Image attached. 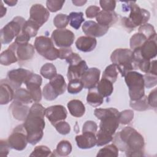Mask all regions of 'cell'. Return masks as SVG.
<instances>
[{
  "label": "cell",
  "mask_w": 157,
  "mask_h": 157,
  "mask_svg": "<svg viewBox=\"0 0 157 157\" xmlns=\"http://www.w3.org/2000/svg\"><path fill=\"white\" fill-rule=\"evenodd\" d=\"M114 144L128 156H143L145 145L143 136L134 128L127 126L117 132L113 138Z\"/></svg>",
  "instance_id": "6da1fadb"
},
{
  "label": "cell",
  "mask_w": 157,
  "mask_h": 157,
  "mask_svg": "<svg viewBox=\"0 0 157 157\" xmlns=\"http://www.w3.org/2000/svg\"><path fill=\"white\" fill-rule=\"evenodd\" d=\"M45 109L39 103H34L30 107L23 124L27 133L28 143L33 145L39 142L43 137V130L45 125Z\"/></svg>",
  "instance_id": "7a4b0ae2"
},
{
  "label": "cell",
  "mask_w": 157,
  "mask_h": 157,
  "mask_svg": "<svg viewBox=\"0 0 157 157\" xmlns=\"http://www.w3.org/2000/svg\"><path fill=\"white\" fill-rule=\"evenodd\" d=\"M94 114L101 120L99 131L113 136L119 126V111L112 107L96 109Z\"/></svg>",
  "instance_id": "3957f363"
},
{
  "label": "cell",
  "mask_w": 157,
  "mask_h": 157,
  "mask_svg": "<svg viewBox=\"0 0 157 157\" xmlns=\"http://www.w3.org/2000/svg\"><path fill=\"white\" fill-rule=\"evenodd\" d=\"M110 59L123 77L134 69L132 61V51L129 49L117 48L115 50L110 56Z\"/></svg>",
  "instance_id": "277c9868"
},
{
  "label": "cell",
  "mask_w": 157,
  "mask_h": 157,
  "mask_svg": "<svg viewBox=\"0 0 157 157\" xmlns=\"http://www.w3.org/2000/svg\"><path fill=\"white\" fill-rule=\"evenodd\" d=\"M124 80L129 89L131 101H137L145 96L144 76L136 71H130L124 76Z\"/></svg>",
  "instance_id": "5b68a950"
},
{
  "label": "cell",
  "mask_w": 157,
  "mask_h": 157,
  "mask_svg": "<svg viewBox=\"0 0 157 157\" xmlns=\"http://www.w3.org/2000/svg\"><path fill=\"white\" fill-rule=\"evenodd\" d=\"M129 8L131 10L129 17H124L123 21L124 25L129 29H133L138 26L145 24L150 18V12L138 6L136 2H128Z\"/></svg>",
  "instance_id": "8992f818"
},
{
  "label": "cell",
  "mask_w": 157,
  "mask_h": 157,
  "mask_svg": "<svg viewBox=\"0 0 157 157\" xmlns=\"http://www.w3.org/2000/svg\"><path fill=\"white\" fill-rule=\"evenodd\" d=\"M66 86L63 76L57 74L44 86L42 91L43 96L47 101H53L65 92Z\"/></svg>",
  "instance_id": "52a82bcc"
},
{
  "label": "cell",
  "mask_w": 157,
  "mask_h": 157,
  "mask_svg": "<svg viewBox=\"0 0 157 157\" xmlns=\"http://www.w3.org/2000/svg\"><path fill=\"white\" fill-rule=\"evenodd\" d=\"M25 19L21 17H15L13 20L6 25L1 29V42L2 44H9L14 39L17 37L21 32V29L24 23Z\"/></svg>",
  "instance_id": "ba28073f"
},
{
  "label": "cell",
  "mask_w": 157,
  "mask_h": 157,
  "mask_svg": "<svg viewBox=\"0 0 157 157\" xmlns=\"http://www.w3.org/2000/svg\"><path fill=\"white\" fill-rule=\"evenodd\" d=\"M7 142L11 148L18 151L24 150L28 143L27 133L23 124L17 126L9 136Z\"/></svg>",
  "instance_id": "9c48e42d"
},
{
  "label": "cell",
  "mask_w": 157,
  "mask_h": 157,
  "mask_svg": "<svg viewBox=\"0 0 157 157\" xmlns=\"http://www.w3.org/2000/svg\"><path fill=\"white\" fill-rule=\"evenodd\" d=\"M31 71L23 68L13 69L8 72L6 80L14 89H18L23 83H26L31 75Z\"/></svg>",
  "instance_id": "30bf717a"
},
{
  "label": "cell",
  "mask_w": 157,
  "mask_h": 157,
  "mask_svg": "<svg viewBox=\"0 0 157 157\" xmlns=\"http://www.w3.org/2000/svg\"><path fill=\"white\" fill-rule=\"evenodd\" d=\"M75 39L74 34L67 29H57L52 34V39L59 47H69L73 44Z\"/></svg>",
  "instance_id": "8fae6325"
},
{
  "label": "cell",
  "mask_w": 157,
  "mask_h": 157,
  "mask_svg": "<svg viewBox=\"0 0 157 157\" xmlns=\"http://www.w3.org/2000/svg\"><path fill=\"white\" fill-rule=\"evenodd\" d=\"M42 79L40 75L33 73L25 85L27 90L29 92L33 100L36 102H39L42 99V92L40 86L42 85Z\"/></svg>",
  "instance_id": "7c38bea8"
},
{
  "label": "cell",
  "mask_w": 157,
  "mask_h": 157,
  "mask_svg": "<svg viewBox=\"0 0 157 157\" xmlns=\"http://www.w3.org/2000/svg\"><path fill=\"white\" fill-rule=\"evenodd\" d=\"M29 20L33 21L41 27L48 19L50 17L49 11L42 4H36L30 9Z\"/></svg>",
  "instance_id": "4fadbf2b"
},
{
  "label": "cell",
  "mask_w": 157,
  "mask_h": 157,
  "mask_svg": "<svg viewBox=\"0 0 157 157\" xmlns=\"http://www.w3.org/2000/svg\"><path fill=\"white\" fill-rule=\"evenodd\" d=\"M109 27L102 26L94 21H85L82 25V31L87 36L93 37H99L105 35Z\"/></svg>",
  "instance_id": "5bb4252c"
},
{
  "label": "cell",
  "mask_w": 157,
  "mask_h": 157,
  "mask_svg": "<svg viewBox=\"0 0 157 157\" xmlns=\"http://www.w3.org/2000/svg\"><path fill=\"white\" fill-rule=\"evenodd\" d=\"M45 117L53 125L66 118L67 110L63 105H52L45 109Z\"/></svg>",
  "instance_id": "9a60e30c"
},
{
  "label": "cell",
  "mask_w": 157,
  "mask_h": 157,
  "mask_svg": "<svg viewBox=\"0 0 157 157\" xmlns=\"http://www.w3.org/2000/svg\"><path fill=\"white\" fill-rule=\"evenodd\" d=\"M101 71L96 67L88 68L80 78L83 88L91 89L96 87L99 81Z\"/></svg>",
  "instance_id": "2e32d148"
},
{
  "label": "cell",
  "mask_w": 157,
  "mask_h": 157,
  "mask_svg": "<svg viewBox=\"0 0 157 157\" xmlns=\"http://www.w3.org/2000/svg\"><path fill=\"white\" fill-rule=\"evenodd\" d=\"M140 55L144 59L150 60L155 58L157 54L156 36L147 39L144 44L138 47Z\"/></svg>",
  "instance_id": "e0dca14e"
},
{
  "label": "cell",
  "mask_w": 157,
  "mask_h": 157,
  "mask_svg": "<svg viewBox=\"0 0 157 157\" xmlns=\"http://www.w3.org/2000/svg\"><path fill=\"white\" fill-rule=\"evenodd\" d=\"M16 55L19 61H26L31 59L34 55V47L31 44H17L13 42Z\"/></svg>",
  "instance_id": "ac0fdd59"
},
{
  "label": "cell",
  "mask_w": 157,
  "mask_h": 157,
  "mask_svg": "<svg viewBox=\"0 0 157 157\" xmlns=\"http://www.w3.org/2000/svg\"><path fill=\"white\" fill-rule=\"evenodd\" d=\"M52 39L46 36L37 37L34 41V48L37 53L45 57L53 48Z\"/></svg>",
  "instance_id": "d6986e66"
},
{
  "label": "cell",
  "mask_w": 157,
  "mask_h": 157,
  "mask_svg": "<svg viewBox=\"0 0 157 157\" xmlns=\"http://www.w3.org/2000/svg\"><path fill=\"white\" fill-rule=\"evenodd\" d=\"M75 141L78 148L89 149L96 145V134L91 132H82V134L75 136Z\"/></svg>",
  "instance_id": "ffe728a7"
},
{
  "label": "cell",
  "mask_w": 157,
  "mask_h": 157,
  "mask_svg": "<svg viewBox=\"0 0 157 157\" xmlns=\"http://www.w3.org/2000/svg\"><path fill=\"white\" fill-rule=\"evenodd\" d=\"M88 69L86 63L84 60H82L80 63L69 65L68 67L67 77L69 80L74 79H80L82 75Z\"/></svg>",
  "instance_id": "44dd1931"
},
{
  "label": "cell",
  "mask_w": 157,
  "mask_h": 157,
  "mask_svg": "<svg viewBox=\"0 0 157 157\" xmlns=\"http://www.w3.org/2000/svg\"><path fill=\"white\" fill-rule=\"evenodd\" d=\"M97 40L96 38L90 36H81L78 37L75 45L77 49L83 52H90L93 51L96 47Z\"/></svg>",
  "instance_id": "7402d4cb"
},
{
  "label": "cell",
  "mask_w": 157,
  "mask_h": 157,
  "mask_svg": "<svg viewBox=\"0 0 157 157\" xmlns=\"http://www.w3.org/2000/svg\"><path fill=\"white\" fill-rule=\"evenodd\" d=\"M0 90V104L1 105L7 104L13 99L14 93L13 88L6 79L1 80Z\"/></svg>",
  "instance_id": "603a6c76"
},
{
  "label": "cell",
  "mask_w": 157,
  "mask_h": 157,
  "mask_svg": "<svg viewBox=\"0 0 157 157\" xmlns=\"http://www.w3.org/2000/svg\"><path fill=\"white\" fill-rule=\"evenodd\" d=\"M10 109L13 117L20 121H24L26 118L29 111L28 106L15 101H13L10 106Z\"/></svg>",
  "instance_id": "cb8c5ba5"
},
{
  "label": "cell",
  "mask_w": 157,
  "mask_h": 157,
  "mask_svg": "<svg viewBox=\"0 0 157 157\" xmlns=\"http://www.w3.org/2000/svg\"><path fill=\"white\" fill-rule=\"evenodd\" d=\"M98 24L109 27L113 25L117 19V15L114 11L108 12L105 10L100 11L96 17Z\"/></svg>",
  "instance_id": "d4e9b609"
},
{
  "label": "cell",
  "mask_w": 157,
  "mask_h": 157,
  "mask_svg": "<svg viewBox=\"0 0 157 157\" xmlns=\"http://www.w3.org/2000/svg\"><path fill=\"white\" fill-rule=\"evenodd\" d=\"M18 61L15 49L12 44L7 50L1 53L0 56V63L4 66H9Z\"/></svg>",
  "instance_id": "484cf974"
},
{
  "label": "cell",
  "mask_w": 157,
  "mask_h": 157,
  "mask_svg": "<svg viewBox=\"0 0 157 157\" xmlns=\"http://www.w3.org/2000/svg\"><path fill=\"white\" fill-rule=\"evenodd\" d=\"M70 113L75 117H81L85 112V107L83 102L78 99L70 101L67 104Z\"/></svg>",
  "instance_id": "4316f807"
},
{
  "label": "cell",
  "mask_w": 157,
  "mask_h": 157,
  "mask_svg": "<svg viewBox=\"0 0 157 157\" xmlns=\"http://www.w3.org/2000/svg\"><path fill=\"white\" fill-rule=\"evenodd\" d=\"M98 92L103 97L110 96L113 91V83L106 78H102L96 86Z\"/></svg>",
  "instance_id": "83f0119b"
},
{
  "label": "cell",
  "mask_w": 157,
  "mask_h": 157,
  "mask_svg": "<svg viewBox=\"0 0 157 157\" xmlns=\"http://www.w3.org/2000/svg\"><path fill=\"white\" fill-rule=\"evenodd\" d=\"M13 101L17 102L26 105L31 103L33 100L28 90L18 88L16 90L14 93Z\"/></svg>",
  "instance_id": "f1b7e54d"
},
{
  "label": "cell",
  "mask_w": 157,
  "mask_h": 157,
  "mask_svg": "<svg viewBox=\"0 0 157 157\" xmlns=\"http://www.w3.org/2000/svg\"><path fill=\"white\" fill-rule=\"evenodd\" d=\"M104 101V98L98 92L96 87L89 90L86 96L87 102L92 107H96L101 105Z\"/></svg>",
  "instance_id": "f546056e"
},
{
  "label": "cell",
  "mask_w": 157,
  "mask_h": 157,
  "mask_svg": "<svg viewBox=\"0 0 157 157\" xmlns=\"http://www.w3.org/2000/svg\"><path fill=\"white\" fill-rule=\"evenodd\" d=\"M72 151V145L68 140H61L60 141L57 146L56 148L53 151L55 154L51 155L50 156H66L69 155Z\"/></svg>",
  "instance_id": "4dcf8cb0"
},
{
  "label": "cell",
  "mask_w": 157,
  "mask_h": 157,
  "mask_svg": "<svg viewBox=\"0 0 157 157\" xmlns=\"http://www.w3.org/2000/svg\"><path fill=\"white\" fill-rule=\"evenodd\" d=\"M39 28L40 26L37 24L29 19L24 23L21 32L31 38L37 35Z\"/></svg>",
  "instance_id": "1f68e13d"
},
{
  "label": "cell",
  "mask_w": 157,
  "mask_h": 157,
  "mask_svg": "<svg viewBox=\"0 0 157 157\" xmlns=\"http://www.w3.org/2000/svg\"><path fill=\"white\" fill-rule=\"evenodd\" d=\"M69 19L71 26L75 29H79L82 23L85 21L83 18V13L81 12H71L69 15Z\"/></svg>",
  "instance_id": "d6a6232c"
},
{
  "label": "cell",
  "mask_w": 157,
  "mask_h": 157,
  "mask_svg": "<svg viewBox=\"0 0 157 157\" xmlns=\"http://www.w3.org/2000/svg\"><path fill=\"white\" fill-rule=\"evenodd\" d=\"M40 74L45 78L51 80L57 75L55 66L52 63H47L43 65L40 71Z\"/></svg>",
  "instance_id": "836d02e7"
},
{
  "label": "cell",
  "mask_w": 157,
  "mask_h": 157,
  "mask_svg": "<svg viewBox=\"0 0 157 157\" xmlns=\"http://www.w3.org/2000/svg\"><path fill=\"white\" fill-rule=\"evenodd\" d=\"M118 156V148L114 144H110L101 148L97 154V156L117 157Z\"/></svg>",
  "instance_id": "e575fe53"
},
{
  "label": "cell",
  "mask_w": 157,
  "mask_h": 157,
  "mask_svg": "<svg viewBox=\"0 0 157 157\" xmlns=\"http://www.w3.org/2000/svg\"><path fill=\"white\" fill-rule=\"evenodd\" d=\"M118 72L117 67L114 64H112L105 68L102 74V78H106L113 83L116 82Z\"/></svg>",
  "instance_id": "d590c367"
},
{
  "label": "cell",
  "mask_w": 157,
  "mask_h": 157,
  "mask_svg": "<svg viewBox=\"0 0 157 157\" xmlns=\"http://www.w3.org/2000/svg\"><path fill=\"white\" fill-rule=\"evenodd\" d=\"M147 40V37L140 33L134 34L130 39V47L134 50L136 48L140 47Z\"/></svg>",
  "instance_id": "8d00e7d4"
},
{
  "label": "cell",
  "mask_w": 157,
  "mask_h": 157,
  "mask_svg": "<svg viewBox=\"0 0 157 157\" xmlns=\"http://www.w3.org/2000/svg\"><path fill=\"white\" fill-rule=\"evenodd\" d=\"M83 88V84L80 79L69 80L67 85V91L70 94H77Z\"/></svg>",
  "instance_id": "74e56055"
},
{
  "label": "cell",
  "mask_w": 157,
  "mask_h": 157,
  "mask_svg": "<svg viewBox=\"0 0 157 157\" xmlns=\"http://www.w3.org/2000/svg\"><path fill=\"white\" fill-rule=\"evenodd\" d=\"M69 22V16L66 14H57L53 19V24L58 29L65 28Z\"/></svg>",
  "instance_id": "f35d334b"
},
{
  "label": "cell",
  "mask_w": 157,
  "mask_h": 157,
  "mask_svg": "<svg viewBox=\"0 0 157 157\" xmlns=\"http://www.w3.org/2000/svg\"><path fill=\"white\" fill-rule=\"evenodd\" d=\"M130 106L136 110L142 111L147 109L148 107L147 97L144 96L141 99L137 101H131Z\"/></svg>",
  "instance_id": "ab89813d"
},
{
  "label": "cell",
  "mask_w": 157,
  "mask_h": 157,
  "mask_svg": "<svg viewBox=\"0 0 157 157\" xmlns=\"http://www.w3.org/2000/svg\"><path fill=\"white\" fill-rule=\"evenodd\" d=\"M139 33H140L145 35L147 37V39H149L156 36V33L155 31L154 27L149 23H145L141 25L139 28Z\"/></svg>",
  "instance_id": "60d3db41"
},
{
  "label": "cell",
  "mask_w": 157,
  "mask_h": 157,
  "mask_svg": "<svg viewBox=\"0 0 157 157\" xmlns=\"http://www.w3.org/2000/svg\"><path fill=\"white\" fill-rule=\"evenodd\" d=\"M96 145L102 146L109 142H111L113 140V136L109 135L104 132H102L100 131L96 132Z\"/></svg>",
  "instance_id": "b9f144b4"
},
{
  "label": "cell",
  "mask_w": 157,
  "mask_h": 157,
  "mask_svg": "<svg viewBox=\"0 0 157 157\" xmlns=\"http://www.w3.org/2000/svg\"><path fill=\"white\" fill-rule=\"evenodd\" d=\"M50 149L45 145H39L36 147L31 154L30 156H41V157H47L50 155L51 154Z\"/></svg>",
  "instance_id": "7bdbcfd3"
},
{
  "label": "cell",
  "mask_w": 157,
  "mask_h": 157,
  "mask_svg": "<svg viewBox=\"0 0 157 157\" xmlns=\"http://www.w3.org/2000/svg\"><path fill=\"white\" fill-rule=\"evenodd\" d=\"M134 117V112L131 110H124L119 114V123L126 124L130 123Z\"/></svg>",
  "instance_id": "ee69618b"
},
{
  "label": "cell",
  "mask_w": 157,
  "mask_h": 157,
  "mask_svg": "<svg viewBox=\"0 0 157 157\" xmlns=\"http://www.w3.org/2000/svg\"><path fill=\"white\" fill-rule=\"evenodd\" d=\"M65 1L59 0H48L46 2V6L48 10L52 12H56L63 7Z\"/></svg>",
  "instance_id": "f6af8a7d"
},
{
  "label": "cell",
  "mask_w": 157,
  "mask_h": 157,
  "mask_svg": "<svg viewBox=\"0 0 157 157\" xmlns=\"http://www.w3.org/2000/svg\"><path fill=\"white\" fill-rule=\"evenodd\" d=\"M144 76V86L147 88H152L156 85L157 83V76L155 74L146 73Z\"/></svg>",
  "instance_id": "bcb514c9"
},
{
  "label": "cell",
  "mask_w": 157,
  "mask_h": 157,
  "mask_svg": "<svg viewBox=\"0 0 157 157\" xmlns=\"http://www.w3.org/2000/svg\"><path fill=\"white\" fill-rule=\"evenodd\" d=\"M56 131L61 134L66 135L69 134L71 131V127L69 123L64 120L60 121L55 124H53Z\"/></svg>",
  "instance_id": "7dc6e473"
},
{
  "label": "cell",
  "mask_w": 157,
  "mask_h": 157,
  "mask_svg": "<svg viewBox=\"0 0 157 157\" xmlns=\"http://www.w3.org/2000/svg\"><path fill=\"white\" fill-rule=\"evenodd\" d=\"M99 4L103 10L108 12L113 11L116 6V1L113 0H101Z\"/></svg>",
  "instance_id": "c3c4849f"
},
{
  "label": "cell",
  "mask_w": 157,
  "mask_h": 157,
  "mask_svg": "<svg viewBox=\"0 0 157 157\" xmlns=\"http://www.w3.org/2000/svg\"><path fill=\"white\" fill-rule=\"evenodd\" d=\"M98 129V125L97 124L93 121H86L82 128V132H91L93 133H96Z\"/></svg>",
  "instance_id": "681fc988"
},
{
  "label": "cell",
  "mask_w": 157,
  "mask_h": 157,
  "mask_svg": "<svg viewBox=\"0 0 157 157\" xmlns=\"http://www.w3.org/2000/svg\"><path fill=\"white\" fill-rule=\"evenodd\" d=\"M100 12V8L96 6H91L88 7L85 12L87 18H93L96 17L98 13Z\"/></svg>",
  "instance_id": "f907efd6"
},
{
  "label": "cell",
  "mask_w": 157,
  "mask_h": 157,
  "mask_svg": "<svg viewBox=\"0 0 157 157\" xmlns=\"http://www.w3.org/2000/svg\"><path fill=\"white\" fill-rule=\"evenodd\" d=\"M72 48L69 47H63L59 49V58L61 59H66L72 53Z\"/></svg>",
  "instance_id": "816d5d0a"
},
{
  "label": "cell",
  "mask_w": 157,
  "mask_h": 157,
  "mask_svg": "<svg viewBox=\"0 0 157 157\" xmlns=\"http://www.w3.org/2000/svg\"><path fill=\"white\" fill-rule=\"evenodd\" d=\"M0 143H1L0 155L1 156H7V155L9 153V148H10L9 145V143H8L7 140H1Z\"/></svg>",
  "instance_id": "f5cc1de1"
},
{
  "label": "cell",
  "mask_w": 157,
  "mask_h": 157,
  "mask_svg": "<svg viewBox=\"0 0 157 157\" xmlns=\"http://www.w3.org/2000/svg\"><path fill=\"white\" fill-rule=\"evenodd\" d=\"M148 105L156 108V88L152 90L147 98Z\"/></svg>",
  "instance_id": "db71d44e"
},
{
  "label": "cell",
  "mask_w": 157,
  "mask_h": 157,
  "mask_svg": "<svg viewBox=\"0 0 157 157\" xmlns=\"http://www.w3.org/2000/svg\"><path fill=\"white\" fill-rule=\"evenodd\" d=\"M82 58L80 55L76 53H72L68 58L66 59V62L69 64V65L75 64L80 63L82 61Z\"/></svg>",
  "instance_id": "11a10c76"
},
{
  "label": "cell",
  "mask_w": 157,
  "mask_h": 157,
  "mask_svg": "<svg viewBox=\"0 0 157 157\" xmlns=\"http://www.w3.org/2000/svg\"><path fill=\"white\" fill-rule=\"evenodd\" d=\"M148 73L157 75V72H156V60H153V61H151L150 71Z\"/></svg>",
  "instance_id": "9f6ffc18"
},
{
  "label": "cell",
  "mask_w": 157,
  "mask_h": 157,
  "mask_svg": "<svg viewBox=\"0 0 157 157\" xmlns=\"http://www.w3.org/2000/svg\"><path fill=\"white\" fill-rule=\"evenodd\" d=\"M86 2V1H82V0H74L72 1V3L76 6H82Z\"/></svg>",
  "instance_id": "6f0895ef"
},
{
  "label": "cell",
  "mask_w": 157,
  "mask_h": 157,
  "mask_svg": "<svg viewBox=\"0 0 157 157\" xmlns=\"http://www.w3.org/2000/svg\"><path fill=\"white\" fill-rule=\"evenodd\" d=\"M0 3H1V17L2 18L3 16H4L6 15L7 9H6V7H4L2 1H1Z\"/></svg>",
  "instance_id": "680465c9"
},
{
  "label": "cell",
  "mask_w": 157,
  "mask_h": 157,
  "mask_svg": "<svg viewBox=\"0 0 157 157\" xmlns=\"http://www.w3.org/2000/svg\"><path fill=\"white\" fill-rule=\"evenodd\" d=\"M4 2L7 4L9 6H14L17 3V1L10 0V1H4Z\"/></svg>",
  "instance_id": "91938a15"
}]
</instances>
